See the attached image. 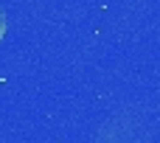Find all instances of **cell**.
<instances>
[{
	"mask_svg": "<svg viewBox=\"0 0 160 143\" xmlns=\"http://www.w3.org/2000/svg\"><path fill=\"white\" fill-rule=\"evenodd\" d=\"M6 37V11H3V6H0V39Z\"/></svg>",
	"mask_w": 160,
	"mask_h": 143,
	"instance_id": "cell-1",
	"label": "cell"
}]
</instances>
